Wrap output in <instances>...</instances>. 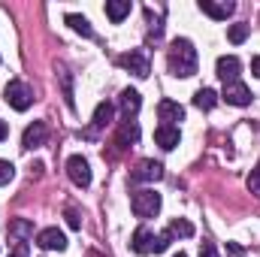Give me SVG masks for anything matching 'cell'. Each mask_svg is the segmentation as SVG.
<instances>
[{
    "label": "cell",
    "mask_w": 260,
    "mask_h": 257,
    "mask_svg": "<svg viewBox=\"0 0 260 257\" xmlns=\"http://www.w3.org/2000/svg\"><path fill=\"white\" fill-rule=\"evenodd\" d=\"M167 64H170V73L173 76H182V79H188V76H194L197 73V49L191 40H176L173 46H170V58H167Z\"/></svg>",
    "instance_id": "1"
},
{
    "label": "cell",
    "mask_w": 260,
    "mask_h": 257,
    "mask_svg": "<svg viewBox=\"0 0 260 257\" xmlns=\"http://www.w3.org/2000/svg\"><path fill=\"white\" fill-rule=\"evenodd\" d=\"M130 209H133L136 218H154V215L160 212V194L151 191V188H142V191L133 194Z\"/></svg>",
    "instance_id": "2"
},
{
    "label": "cell",
    "mask_w": 260,
    "mask_h": 257,
    "mask_svg": "<svg viewBox=\"0 0 260 257\" xmlns=\"http://www.w3.org/2000/svg\"><path fill=\"white\" fill-rule=\"evenodd\" d=\"M3 97H6V103H9L12 109L24 112V109H30V103H34V88H30L27 82H21V79H12V82L6 85Z\"/></svg>",
    "instance_id": "3"
},
{
    "label": "cell",
    "mask_w": 260,
    "mask_h": 257,
    "mask_svg": "<svg viewBox=\"0 0 260 257\" xmlns=\"http://www.w3.org/2000/svg\"><path fill=\"white\" fill-rule=\"evenodd\" d=\"M67 176H70V182H73L76 188H88V185H91V164H88L82 154H73V157L67 160Z\"/></svg>",
    "instance_id": "4"
},
{
    "label": "cell",
    "mask_w": 260,
    "mask_h": 257,
    "mask_svg": "<svg viewBox=\"0 0 260 257\" xmlns=\"http://www.w3.org/2000/svg\"><path fill=\"white\" fill-rule=\"evenodd\" d=\"M221 97L230 103V106H248L251 103V91H248V85H242V82H227L224 85V91H221Z\"/></svg>",
    "instance_id": "5"
},
{
    "label": "cell",
    "mask_w": 260,
    "mask_h": 257,
    "mask_svg": "<svg viewBox=\"0 0 260 257\" xmlns=\"http://www.w3.org/2000/svg\"><path fill=\"white\" fill-rule=\"evenodd\" d=\"M164 179V164L157 160H139L136 170L130 173V182H157Z\"/></svg>",
    "instance_id": "6"
},
{
    "label": "cell",
    "mask_w": 260,
    "mask_h": 257,
    "mask_svg": "<svg viewBox=\"0 0 260 257\" xmlns=\"http://www.w3.org/2000/svg\"><path fill=\"white\" fill-rule=\"evenodd\" d=\"M118 64L124 67V70H130L133 76H139V79H145V76L151 73V64H148L145 52H127V55L118 58Z\"/></svg>",
    "instance_id": "7"
},
{
    "label": "cell",
    "mask_w": 260,
    "mask_h": 257,
    "mask_svg": "<svg viewBox=\"0 0 260 257\" xmlns=\"http://www.w3.org/2000/svg\"><path fill=\"white\" fill-rule=\"evenodd\" d=\"M37 245L46 248V251H64L67 248V236L58 230V227H46L37 233Z\"/></svg>",
    "instance_id": "8"
},
{
    "label": "cell",
    "mask_w": 260,
    "mask_h": 257,
    "mask_svg": "<svg viewBox=\"0 0 260 257\" xmlns=\"http://www.w3.org/2000/svg\"><path fill=\"white\" fill-rule=\"evenodd\" d=\"M157 118H160V124L176 127V121L185 118V109H182L176 100H160V103H157Z\"/></svg>",
    "instance_id": "9"
},
{
    "label": "cell",
    "mask_w": 260,
    "mask_h": 257,
    "mask_svg": "<svg viewBox=\"0 0 260 257\" xmlns=\"http://www.w3.org/2000/svg\"><path fill=\"white\" fill-rule=\"evenodd\" d=\"M239 70H242V64H239L236 55H224V58H218V67H215V73L224 79V85H227V82H239Z\"/></svg>",
    "instance_id": "10"
},
{
    "label": "cell",
    "mask_w": 260,
    "mask_h": 257,
    "mask_svg": "<svg viewBox=\"0 0 260 257\" xmlns=\"http://www.w3.org/2000/svg\"><path fill=\"white\" fill-rule=\"evenodd\" d=\"M46 136H49V127H46L43 121H34V124H27V130H24L21 145H24V148H40V145L46 142Z\"/></svg>",
    "instance_id": "11"
},
{
    "label": "cell",
    "mask_w": 260,
    "mask_h": 257,
    "mask_svg": "<svg viewBox=\"0 0 260 257\" xmlns=\"http://www.w3.org/2000/svg\"><path fill=\"white\" fill-rule=\"evenodd\" d=\"M154 142L164 148V151H173L179 142H182V133L179 127H170V124H160V127L154 130Z\"/></svg>",
    "instance_id": "12"
},
{
    "label": "cell",
    "mask_w": 260,
    "mask_h": 257,
    "mask_svg": "<svg viewBox=\"0 0 260 257\" xmlns=\"http://www.w3.org/2000/svg\"><path fill=\"white\" fill-rule=\"evenodd\" d=\"M130 248H133L136 254H151V251H154V233H151L148 227H139V230L133 233V239H130Z\"/></svg>",
    "instance_id": "13"
},
{
    "label": "cell",
    "mask_w": 260,
    "mask_h": 257,
    "mask_svg": "<svg viewBox=\"0 0 260 257\" xmlns=\"http://www.w3.org/2000/svg\"><path fill=\"white\" fill-rule=\"evenodd\" d=\"M200 9H203L209 18H215V21H224L227 15H233V9H236V6H233V3H227V0H224V3H215V0H200Z\"/></svg>",
    "instance_id": "14"
},
{
    "label": "cell",
    "mask_w": 260,
    "mask_h": 257,
    "mask_svg": "<svg viewBox=\"0 0 260 257\" xmlns=\"http://www.w3.org/2000/svg\"><path fill=\"white\" fill-rule=\"evenodd\" d=\"M139 106H142V97H139V91H121V112H124V118H133L136 112H139Z\"/></svg>",
    "instance_id": "15"
},
{
    "label": "cell",
    "mask_w": 260,
    "mask_h": 257,
    "mask_svg": "<svg viewBox=\"0 0 260 257\" xmlns=\"http://www.w3.org/2000/svg\"><path fill=\"white\" fill-rule=\"evenodd\" d=\"M130 0H109L106 3V15H109V21H115V24H121L124 18L130 15Z\"/></svg>",
    "instance_id": "16"
},
{
    "label": "cell",
    "mask_w": 260,
    "mask_h": 257,
    "mask_svg": "<svg viewBox=\"0 0 260 257\" xmlns=\"http://www.w3.org/2000/svg\"><path fill=\"white\" fill-rule=\"evenodd\" d=\"M112 118H115V106L112 103H97V109H94V130L112 124Z\"/></svg>",
    "instance_id": "17"
},
{
    "label": "cell",
    "mask_w": 260,
    "mask_h": 257,
    "mask_svg": "<svg viewBox=\"0 0 260 257\" xmlns=\"http://www.w3.org/2000/svg\"><path fill=\"white\" fill-rule=\"evenodd\" d=\"M136 139H139V124H136L133 118H124L121 127H118V145H130V142H136Z\"/></svg>",
    "instance_id": "18"
},
{
    "label": "cell",
    "mask_w": 260,
    "mask_h": 257,
    "mask_svg": "<svg viewBox=\"0 0 260 257\" xmlns=\"http://www.w3.org/2000/svg\"><path fill=\"white\" fill-rule=\"evenodd\" d=\"M194 106L197 109H203V112L215 109V106H218V94H215L212 88H200V91L194 94Z\"/></svg>",
    "instance_id": "19"
},
{
    "label": "cell",
    "mask_w": 260,
    "mask_h": 257,
    "mask_svg": "<svg viewBox=\"0 0 260 257\" xmlns=\"http://www.w3.org/2000/svg\"><path fill=\"white\" fill-rule=\"evenodd\" d=\"M64 21L73 27V30H76V34H82V37H88V40L94 37V27H91V21H88L85 15H76V12H70Z\"/></svg>",
    "instance_id": "20"
},
{
    "label": "cell",
    "mask_w": 260,
    "mask_h": 257,
    "mask_svg": "<svg viewBox=\"0 0 260 257\" xmlns=\"http://www.w3.org/2000/svg\"><path fill=\"white\" fill-rule=\"evenodd\" d=\"M9 233H12L18 242H24V239H30V236H34V224H30L27 218H18V221H12V224H9Z\"/></svg>",
    "instance_id": "21"
},
{
    "label": "cell",
    "mask_w": 260,
    "mask_h": 257,
    "mask_svg": "<svg viewBox=\"0 0 260 257\" xmlns=\"http://www.w3.org/2000/svg\"><path fill=\"white\" fill-rule=\"evenodd\" d=\"M167 233L170 236H179V239H191L194 236V224L185 221V218H176V221H170V230Z\"/></svg>",
    "instance_id": "22"
},
{
    "label": "cell",
    "mask_w": 260,
    "mask_h": 257,
    "mask_svg": "<svg viewBox=\"0 0 260 257\" xmlns=\"http://www.w3.org/2000/svg\"><path fill=\"white\" fill-rule=\"evenodd\" d=\"M58 76H61V82H64V100H67V106H73V79H70L67 67H58Z\"/></svg>",
    "instance_id": "23"
},
{
    "label": "cell",
    "mask_w": 260,
    "mask_h": 257,
    "mask_svg": "<svg viewBox=\"0 0 260 257\" xmlns=\"http://www.w3.org/2000/svg\"><path fill=\"white\" fill-rule=\"evenodd\" d=\"M227 37H230V43H245V37H248V24H233L230 30H227Z\"/></svg>",
    "instance_id": "24"
},
{
    "label": "cell",
    "mask_w": 260,
    "mask_h": 257,
    "mask_svg": "<svg viewBox=\"0 0 260 257\" xmlns=\"http://www.w3.org/2000/svg\"><path fill=\"white\" fill-rule=\"evenodd\" d=\"M12 176H15V167L9 160H0V185H9Z\"/></svg>",
    "instance_id": "25"
},
{
    "label": "cell",
    "mask_w": 260,
    "mask_h": 257,
    "mask_svg": "<svg viewBox=\"0 0 260 257\" xmlns=\"http://www.w3.org/2000/svg\"><path fill=\"white\" fill-rule=\"evenodd\" d=\"M170 242H173V236H170V233H160V236H154V251H151V254H160V251H167V248H170Z\"/></svg>",
    "instance_id": "26"
},
{
    "label": "cell",
    "mask_w": 260,
    "mask_h": 257,
    "mask_svg": "<svg viewBox=\"0 0 260 257\" xmlns=\"http://www.w3.org/2000/svg\"><path fill=\"white\" fill-rule=\"evenodd\" d=\"M248 191L254 194V197H260V167L251 170V176H248Z\"/></svg>",
    "instance_id": "27"
},
{
    "label": "cell",
    "mask_w": 260,
    "mask_h": 257,
    "mask_svg": "<svg viewBox=\"0 0 260 257\" xmlns=\"http://www.w3.org/2000/svg\"><path fill=\"white\" fill-rule=\"evenodd\" d=\"M200 257H218V248H215L212 242H203V245H200Z\"/></svg>",
    "instance_id": "28"
},
{
    "label": "cell",
    "mask_w": 260,
    "mask_h": 257,
    "mask_svg": "<svg viewBox=\"0 0 260 257\" xmlns=\"http://www.w3.org/2000/svg\"><path fill=\"white\" fill-rule=\"evenodd\" d=\"M67 224H70L73 230H79V227H82V221H79V215H76L73 209H67Z\"/></svg>",
    "instance_id": "29"
},
{
    "label": "cell",
    "mask_w": 260,
    "mask_h": 257,
    "mask_svg": "<svg viewBox=\"0 0 260 257\" xmlns=\"http://www.w3.org/2000/svg\"><path fill=\"white\" fill-rule=\"evenodd\" d=\"M9 257H27V242H18L15 248H12V254Z\"/></svg>",
    "instance_id": "30"
},
{
    "label": "cell",
    "mask_w": 260,
    "mask_h": 257,
    "mask_svg": "<svg viewBox=\"0 0 260 257\" xmlns=\"http://www.w3.org/2000/svg\"><path fill=\"white\" fill-rule=\"evenodd\" d=\"M251 73H254V76L260 79V55L254 58V61H251Z\"/></svg>",
    "instance_id": "31"
},
{
    "label": "cell",
    "mask_w": 260,
    "mask_h": 257,
    "mask_svg": "<svg viewBox=\"0 0 260 257\" xmlns=\"http://www.w3.org/2000/svg\"><path fill=\"white\" fill-rule=\"evenodd\" d=\"M227 251H230L233 257H242V248H239V245H227Z\"/></svg>",
    "instance_id": "32"
},
{
    "label": "cell",
    "mask_w": 260,
    "mask_h": 257,
    "mask_svg": "<svg viewBox=\"0 0 260 257\" xmlns=\"http://www.w3.org/2000/svg\"><path fill=\"white\" fill-rule=\"evenodd\" d=\"M6 136H9V127H6V121H0V142H3Z\"/></svg>",
    "instance_id": "33"
},
{
    "label": "cell",
    "mask_w": 260,
    "mask_h": 257,
    "mask_svg": "<svg viewBox=\"0 0 260 257\" xmlns=\"http://www.w3.org/2000/svg\"><path fill=\"white\" fill-rule=\"evenodd\" d=\"M173 257H188V254H182V251H179V254H173Z\"/></svg>",
    "instance_id": "34"
}]
</instances>
